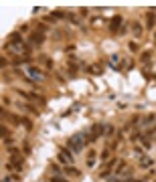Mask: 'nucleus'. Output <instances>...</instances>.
Masks as SVG:
<instances>
[{
	"instance_id": "1",
	"label": "nucleus",
	"mask_w": 156,
	"mask_h": 182,
	"mask_svg": "<svg viewBox=\"0 0 156 182\" xmlns=\"http://www.w3.org/2000/svg\"><path fill=\"white\" fill-rule=\"evenodd\" d=\"M69 148H71L73 154L83 152V148H85V138H83V134H75V136L69 138Z\"/></svg>"
},
{
	"instance_id": "2",
	"label": "nucleus",
	"mask_w": 156,
	"mask_h": 182,
	"mask_svg": "<svg viewBox=\"0 0 156 182\" xmlns=\"http://www.w3.org/2000/svg\"><path fill=\"white\" fill-rule=\"evenodd\" d=\"M73 152L67 148H61V152H59V162H63V164H69V166H73Z\"/></svg>"
},
{
	"instance_id": "3",
	"label": "nucleus",
	"mask_w": 156,
	"mask_h": 182,
	"mask_svg": "<svg viewBox=\"0 0 156 182\" xmlns=\"http://www.w3.org/2000/svg\"><path fill=\"white\" fill-rule=\"evenodd\" d=\"M103 130H105V125H103V124H93V127H91V136H93V140L100 138L101 134H103Z\"/></svg>"
},
{
	"instance_id": "4",
	"label": "nucleus",
	"mask_w": 156,
	"mask_h": 182,
	"mask_svg": "<svg viewBox=\"0 0 156 182\" xmlns=\"http://www.w3.org/2000/svg\"><path fill=\"white\" fill-rule=\"evenodd\" d=\"M122 16H114L111 18V23H110V31L111 33H118V28H120V24H122Z\"/></svg>"
},
{
	"instance_id": "5",
	"label": "nucleus",
	"mask_w": 156,
	"mask_h": 182,
	"mask_svg": "<svg viewBox=\"0 0 156 182\" xmlns=\"http://www.w3.org/2000/svg\"><path fill=\"white\" fill-rule=\"evenodd\" d=\"M26 73H29V75H31L33 79H37V81H41V79H43V73H41V71H39L37 67H29V69H26Z\"/></svg>"
},
{
	"instance_id": "6",
	"label": "nucleus",
	"mask_w": 156,
	"mask_h": 182,
	"mask_svg": "<svg viewBox=\"0 0 156 182\" xmlns=\"http://www.w3.org/2000/svg\"><path fill=\"white\" fill-rule=\"evenodd\" d=\"M146 26H148V28H154L156 26V14L154 12H148V14H146Z\"/></svg>"
},
{
	"instance_id": "7",
	"label": "nucleus",
	"mask_w": 156,
	"mask_h": 182,
	"mask_svg": "<svg viewBox=\"0 0 156 182\" xmlns=\"http://www.w3.org/2000/svg\"><path fill=\"white\" fill-rule=\"evenodd\" d=\"M43 41H45V34L43 33H33V34H31V43H33V45H41Z\"/></svg>"
},
{
	"instance_id": "8",
	"label": "nucleus",
	"mask_w": 156,
	"mask_h": 182,
	"mask_svg": "<svg viewBox=\"0 0 156 182\" xmlns=\"http://www.w3.org/2000/svg\"><path fill=\"white\" fill-rule=\"evenodd\" d=\"M132 31H134V36H142V31H144V28H142V24H140V23H134L132 24Z\"/></svg>"
},
{
	"instance_id": "9",
	"label": "nucleus",
	"mask_w": 156,
	"mask_h": 182,
	"mask_svg": "<svg viewBox=\"0 0 156 182\" xmlns=\"http://www.w3.org/2000/svg\"><path fill=\"white\" fill-rule=\"evenodd\" d=\"M148 166H152V160L142 156V158H140V168H148Z\"/></svg>"
},
{
	"instance_id": "10",
	"label": "nucleus",
	"mask_w": 156,
	"mask_h": 182,
	"mask_svg": "<svg viewBox=\"0 0 156 182\" xmlns=\"http://www.w3.org/2000/svg\"><path fill=\"white\" fill-rule=\"evenodd\" d=\"M103 132H105V134H103V136H114V132H116V127H114V125H105V130H103Z\"/></svg>"
},
{
	"instance_id": "11",
	"label": "nucleus",
	"mask_w": 156,
	"mask_h": 182,
	"mask_svg": "<svg viewBox=\"0 0 156 182\" xmlns=\"http://www.w3.org/2000/svg\"><path fill=\"white\" fill-rule=\"evenodd\" d=\"M150 57H152V55H150V51H144V53H142V57H140V59H142V61L146 63V61H150Z\"/></svg>"
},
{
	"instance_id": "12",
	"label": "nucleus",
	"mask_w": 156,
	"mask_h": 182,
	"mask_svg": "<svg viewBox=\"0 0 156 182\" xmlns=\"http://www.w3.org/2000/svg\"><path fill=\"white\" fill-rule=\"evenodd\" d=\"M75 73H77V67H75V65H69V75H71V77H73V75H75Z\"/></svg>"
},
{
	"instance_id": "13",
	"label": "nucleus",
	"mask_w": 156,
	"mask_h": 182,
	"mask_svg": "<svg viewBox=\"0 0 156 182\" xmlns=\"http://www.w3.org/2000/svg\"><path fill=\"white\" fill-rule=\"evenodd\" d=\"M154 117H156V115H146V117H144V124H150V122H154Z\"/></svg>"
},
{
	"instance_id": "14",
	"label": "nucleus",
	"mask_w": 156,
	"mask_h": 182,
	"mask_svg": "<svg viewBox=\"0 0 156 182\" xmlns=\"http://www.w3.org/2000/svg\"><path fill=\"white\" fill-rule=\"evenodd\" d=\"M51 182H69V180H65V178H59V176H53V178H51Z\"/></svg>"
},
{
	"instance_id": "15",
	"label": "nucleus",
	"mask_w": 156,
	"mask_h": 182,
	"mask_svg": "<svg viewBox=\"0 0 156 182\" xmlns=\"http://www.w3.org/2000/svg\"><path fill=\"white\" fill-rule=\"evenodd\" d=\"M95 158V150H89L87 152V160H93Z\"/></svg>"
},
{
	"instance_id": "16",
	"label": "nucleus",
	"mask_w": 156,
	"mask_h": 182,
	"mask_svg": "<svg viewBox=\"0 0 156 182\" xmlns=\"http://www.w3.org/2000/svg\"><path fill=\"white\" fill-rule=\"evenodd\" d=\"M65 172H67V174H73V176H75V174H79L75 168H65Z\"/></svg>"
},
{
	"instance_id": "17",
	"label": "nucleus",
	"mask_w": 156,
	"mask_h": 182,
	"mask_svg": "<svg viewBox=\"0 0 156 182\" xmlns=\"http://www.w3.org/2000/svg\"><path fill=\"white\" fill-rule=\"evenodd\" d=\"M110 158V152H108V150H103V152H101V160H108Z\"/></svg>"
},
{
	"instance_id": "18",
	"label": "nucleus",
	"mask_w": 156,
	"mask_h": 182,
	"mask_svg": "<svg viewBox=\"0 0 156 182\" xmlns=\"http://www.w3.org/2000/svg\"><path fill=\"white\" fill-rule=\"evenodd\" d=\"M134 154H138V156L142 158V148H138V146H136V148H134Z\"/></svg>"
},
{
	"instance_id": "19",
	"label": "nucleus",
	"mask_w": 156,
	"mask_h": 182,
	"mask_svg": "<svg viewBox=\"0 0 156 182\" xmlns=\"http://www.w3.org/2000/svg\"><path fill=\"white\" fill-rule=\"evenodd\" d=\"M130 51H138V45H136V43H130Z\"/></svg>"
},
{
	"instance_id": "20",
	"label": "nucleus",
	"mask_w": 156,
	"mask_h": 182,
	"mask_svg": "<svg viewBox=\"0 0 156 182\" xmlns=\"http://www.w3.org/2000/svg\"><path fill=\"white\" fill-rule=\"evenodd\" d=\"M116 182H132V180H130V178H128V180H116Z\"/></svg>"
}]
</instances>
